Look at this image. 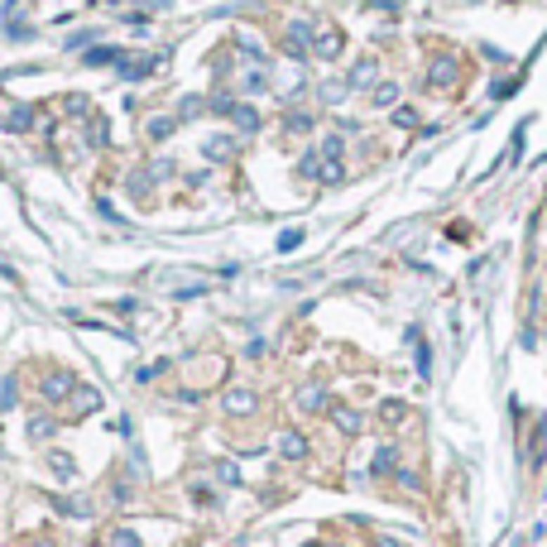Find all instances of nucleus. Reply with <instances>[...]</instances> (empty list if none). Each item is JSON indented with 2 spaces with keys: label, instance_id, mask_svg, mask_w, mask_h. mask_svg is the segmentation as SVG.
<instances>
[{
  "label": "nucleus",
  "instance_id": "1",
  "mask_svg": "<svg viewBox=\"0 0 547 547\" xmlns=\"http://www.w3.org/2000/svg\"><path fill=\"white\" fill-rule=\"evenodd\" d=\"M110 67H115L125 82H144V77H154V72L164 67V58H154V53H125V49H120Z\"/></svg>",
  "mask_w": 547,
  "mask_h": 547
},
{
  "label": "nucleus",
  "instance_id": "2",
  "mask_svg": "<svg viewBox=\"0 0 547 547\" xmlns=\"http://www.w3.org/2000/svg\"><path fill=\"white\" fill-rule=\"evenodd\" d=\"M221 408L231 413V418H250V413L259 408V399H255V394H250V389H231V394H226V399H221Z\"/></svg>",
  "mask_w": 547,
  "mask_h": 547
},
{
  "label": "nucleus",
  "instance_id": "3",
  "mask_svg": "<svg viewBox=\"0 0 547 547\" xmlns=\"http://www.w3.org/2000/svg\"><path fill=\"white\" fill-rule=\"evenodd\" d=\"M72 389H77V380L58 370V375H49V380H44V399H49V404H58V399H67Z\"/></svg>",
  "mask_w": 547,
  "mask_h": 547
},
{
  "label": "nucleus",
  "instance_id": "4",
  "mask_svg": "<svg viewBox=\"0 0 547 547\" xmlns=\"http://www.w3.org/2000/svg\"><path fill=\"white\" fill-rule=\"evenodd\" d=\"M0 130H34V106H15L0 120Z\"/></svg>",
  "mask_w": 547,
  "mask_h": 547
},
{
  "label": "nucleus",
  "instance_id": "5",
  "mask_svg": "<svg viewBox=\"0 0 547 547\" xmlns=\"http://www.w3.org/2000/svg\"><path fill=\"white\" fill-rule=\"evenodd\" d=\"M202 149H207V159H231V154H236V139L231 135H212Z\"/></svg>",
  "mask_w": 547,
  "mask_h": 547
},
{
  "label": "nucleus",
  "instance_id": "6",
  "mask_svg": "<svg viewBox=\"0 0 547 547\" xmlns=\"http://www.w3.org/2000/svg\"><path fill=\"white\" fill-rule=\"evenodd\" d=\"M173 130H178V115H154V120H149V139H154V144L168 139Z\"/></svg>",
  "mask_w": 547,
  "mask_h": 547
},
{
  "label": "nucleus",
  "instance_id": "7",
  "mask_svg": "<svg viewBox=\"0 0 547 547\" xmlns=\"http://www.w3.org/2000/svg\"><path fill=\"white\" fill-rule=\"evenodd\" d=\"M101 408V394L96 389H77V399H72V413H96Z\"/></svg>",
  "mask_w": 547,
  "mask_h": 547
},
{
  "label": "nucleus",
  "instance_id": "8",
  "mask_svg": "<svg viewBox=\"0 0 547 547\" xmlns=\"http://www.w3.org/2000/svg\"><path fill=\"white\" fill-rule=\"evenodd\" d=\"M202 110H207V101H202V96H183V101H178V120H197Z\"/></svg>",
  "mask_w": 547,
  "mask_h": 547
},
{
  "label": "nucleus",
  "instance_id": "9",
  "mask_svg": "<svg viewBox=\"0 0 547 547\" xmlns=\"http://www.w3.org/2000/svg\"><path fill=\"white\" fill-rule=\"evenodd\" d=\"M115 53H120V49H86L82 63L86 67H106V63H115Z\"/></svg>",
  "mask_w": 547,
  "mask_h": 547
},
{
  "label": "nucleus",
  "instance_id": "10",
  "mask_svg": "<svg viewBox=\"0 0 547 547\" xmlns=\"http://www.w3.org/2000/svg\"><path fill=\"white\" fill-rule=\"evenodd\" d=\"M231 120H236L240 130H255V125H259V115H255V106H236V110H231Z\"/></svg>",
  "mask_w": 547,
  "mask_h": 547
},
{
  "label": "nucleus",
  "instance_id": "11",
  "mask_svg": "<svg viewBox=\"0 0 547 547\" xmlns=\"http://www.w3.org/2000/svg\"><path fill=\"white\" fill-rule=\"evenodd\" d=\"M29 437H34V442L53 437V418H29Z\"/></svg>",
  "mask_w": 547,
  "mask_h": 547
},
{
  "label": "nucleus",
  "instance_id": "12",
  "mask_svg": "<svg viewBox=\"0 0 547 547\" xmlns=\"http://www.w3.org/2000/svg\"><path fill=\"white\" fill-rule=\"evenodd\" d=\"M49 465H53V475H63V480L72 475V456H67V451H49Z\"/></svg>",
  "mask_w": 547,
  "mask_h": 547
},
{
  "label": "nucleus",
  "instance_id": "13",
  "mask_svg": "<svg viewBox=\"0 0 547 547\" xmlns=\"http://www.w3.org/2000/svg\"><path fill=\"white\" fill-rule=\"evenodd\" d=\"M110 547H144V543H139V533H130V528H110Z\"/></svg>",
  "mask_w": 547,
  "mask_h": 547
},
{
  "label": "nucleus",
  "instance_id": "14",
  "mask_svg": "<svg viewBox=\"0 0 547 547\" xmlns=\"http://www.w3.org/2000/svg\"><path fill=\"white\" fill-rule=\"evenodd\" d=\"M106 139H110V120H106V115H96V120H91V144L101 149Z\"/></svg>",
  "mask_w": 547,
  "mask_h": 547
},
{
  "label": "nucleus",
  "instance_id": "15",
  "mask_svg": "<svg viewBox=\"0 0 547 547\" xmlns=\"http://www.w3.org/2000/svg\"><path fill=\"white\" fill-rule=\"evenodd\" d=\"M164 370H168V360H154V365H139V375H135V380H139V384H149V380H159Z\"/></svg>",
  "mask_w": 547,
  "mask_h": 547
},
{
  "label": "nucleus",
  "instance_id": "16",
  "mask_svg": "<svg viewBox=\"0 0 547 547\" xmlns=\"http://www.w3.org/2000/svg\"><path fill=\"white\" fill-rule=\"evenodd\" d=\"M91 39H96V29H82V34H67V44H63V49L72 53V49H86Z\"/></svg>",
  "mask_w": 547,
  "mask_h": 547
},
{
  "label": "nucleus",
  "instance_id": "17",
  "mask_svg": "<svg viewBox=\"0 0 547 547\" xmlns=\"http://www.w3.org/2000/svg\"><path fill=\"white\" fill-rule=\"evenodd\" d=\"M96 207H101V217H106L110 226H130V221H125V217H120V212H115V207H110V197H101Z\"/></svg>",
  "mask_w": 547,
  "mask_h": 547
},
{
  "label": "nucleus",
  "instance_id": "18",
  "mask_svg": "<svg viewBox=\"0 0 547 547\" xmlns=\"http://www.w3.org/2000/svg\"><path fill=\"white\" fill-rule=\"evenodd\" d=\"M278 451H283V456H302V437H293V432L278 437Z\"/></svg>",
  "mask_w": 547,
  "mask_h": 547
},
{
  "label": "nucleus",
  "instance_id": "19",
  "mask_svg": "<svg viewBox=\"0 0 547 547\" xmlns=\"http://www.w3.org/2000/svg\"><path fill=\"white\" fill-rule=\"evenodd\" d=\"M58 509H63V514H77V519H86V504L82 499H53Z\"/></svg>",
  "mask_w": 547,
  "mask_h": 547
},
{
  "label": "nucleus",
  "instance_id": "20",
  "mask_svg": "<svg viewBox=\"0 0 547 547\" xmlns=\"http://www.w3.org/2000/svg\"><path fill=\"white\" fill-rule=\"evenodd\" d=\"M0 408H15V380L0 384Z\"/></svg>",
  "mask_w": 547,
  "mask_h": 547
},
{
  "label": "nucleus",
  "instance_id": "21",
  "mask_svg": "<svg viewBox=\"0 0 547 547\" xmlns=\"http://www.w3.org/2000/svg\"><path fill=\"white\" fill-rule=\"evenodd\" d=\"M317 49H322V53H336V49H341V39H336V34H322V39H317Z\"/></svg>",
  "mask_w": 547,
  "mask_h": 547
},
{
  "label": "nucleus",
  "instance_id": "22",
  "mask_svg": "<svg viewBox=\"0 0 547 547\" xmlns=\"http://www.w3.org/2000/svg\"><path fill=\"white\" fill-rule=\"evenodd\" d=\"M86 106H91L86 96H67V115H86Z\"/></svg>",
  "mask_w": 547,
  "mask_h": 547
},
{
  "label": "nucleus",
  "instance_id": "23",
  "mask_svg": "<svg viewBox=\"0 0 547 547\" xmlns=\"http://www.w3.org/2000/svg\"><path fill=\"white\" fill-rule=\"evenodd\" d=\"M115 312H125V317H135V312H139V298H115Z\"/></svg>",
  "mask_w": 547,
  "mask_h": 547
},
{
  "label": "nucleus",
  "instance_id": "24",
  "mask_svg": "<svg viewBox=\"0 0 547 547\" xmlns=\"http://www.w3.org/2000/svg\"><path fill=\"white\" fill-rule=\"evenodd\" d=\"M217 475H221V480H226V485H236V480H240V475H236V465H226V461L217 465Z\"/></svg>",
  "mask_w": 547,
  "mask_h": 547
}]
</instances>
